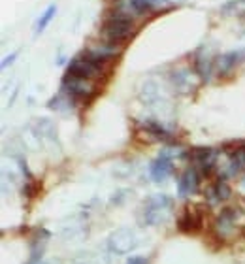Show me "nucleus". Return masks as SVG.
Returning a JSON list of instances; mask_svg holds the SVG:
<instances>
[{
    "label": "nucleus",
    "mask_w": 245,
    "mask_h": 264,
    "mask_svg": "<svg viewBox=\"0 0 245 264\" xmlns=\"http://www.w3.org/2000/svg\"><path fill=\"white\" fill-rule=\"evenodd\" d=\"M177 228L183 234H196L202 228V215L194 208L187 206L177 217Z\"/></svg>",
    "instance_id": "11"
},
{
    "label": "nucleus",
    "mask_w": 245,
    "mask_h": 264,
    "mask_svg": "<svg viewBox=\"0 0 245 264\" xmlns=\"http://www.w3.org/2000/svg\"><path fill=\"white\" fill-rule=\"evenodd\" d=\"M245 61V49H237V51H228V53H222L217 62H215V68L219 78H226L230 72L236 68L237 64H241Z\"/></svg>",
    "instance_id": "10"
},
{
    "label": "nucleus",
    "mask_w": 245,
    "mask_h": 264,
    "mask_svg": "<svg viewBox=\"0 0 245 264\" xmlns=\"http://www.w3.org/2000/svg\"><path fill=\"white\" fill-rule=\"evenodd\" d=\"M200 176H202V174H200L194 166L187 168V170L179 176V179H177V193H179L181 198H187V196H191V194L198 193Z\"/></svg>",
    "instance_id": "9"
},
{
    "label": "nucleus",
    "mask_w": 245,
    "mask_h": 264,
    "mask_svg": "<svg viewBox=\"0 0 245 264\" xmlns=\"http://www.w3.org/2000/svg\"><path fill=\"white\" fill-rule=\"evenodd\" d=\"M221 14L224 17L243 16L245 14V0H228L226 4L221 6Z\"/></svg>",
    "instance_id": "15"
},
{
    "label": "nucleus",
    "mask_w": 245,
    "mask_h": 264,
    "mask_svg": "<svg viewBox=\"0 0 245 264\" xmlns=\"http://www.w3.org/2000/svg\"><path fill=\"white\" fill-rule=\"evenodd\" d=\"M127 264H149V258H146V256H131L127 260Z\"/></svg>",
    "instance_id": "18"
},
{
    "label": "nucleus",
    "mask_w": 245,
    "mask_h": 264,
    "mask_svg": "<svg viewBox=\"0 0 245 264\" xmlns=\"http://www.w3.org/2000/svg\"><path fill=\"white\" fill-rule=\"evenodd\" d=\"M66 74L70 76H77V78H85V79H96L104 78L106 74V66L104 64H98V62L91 61L89 57H85L83 53L74 57L72 61L68 62V68H66Z\"/></svg>",
    "instance_id": "3"
},
{
    "label": "nucleus",
    "mask_w": 245,
    "mask_h": 264,
    "mask_svg": "<svg viewBox=\"0 0 245 264\" xmlns=\"http://www.w3.org/2000/svg\"><path fill=\"white\" fill-rule=\"evenodd\" d=\"M134 34V21L125 17L119 12H109L104 19V23L100 27V36L107 44H115L119 46L122 42H127L129 38H132Z\"/></svg>",
    "instance_id": "1"
},
{
    "label": "nucleus",
    "mask_w": 245,
    "mask_h": 264,
    "mask_svg": "<svg viewBox=\"0 0 245 264\" xmlns=\"http://www.w3.org/2000/svg\"><path fill=\"white\" fill-rule=\"evenodd\" d=\"M142 128L149 134V136H153L155 140L159 142H174V136H172V132L166 130L161 123H155V121H144L142 123Z\"/></svg>",
    "instance_id": "13"
},
{
    "label": "nucleus",
    "mask_w": 245,
    "mask_h": 264,
    "mask_svg": "<svg viewBox=\"0 0 245 264\" xmlns=\"http://www.w3.org/2000/svg\"><path fill=\"white\" fill-rule=\"evenodd\" d=\"M174 174V161H172V155L168 151H162L161 155L155 159L151 166H149V176L153 181L161 183L166 178H170Z\"/></svg>",
    "instance_id": "8"
},
{
    "label": "nucleus",
    "mask_w": 245,
    "mask_h": 264,
    "mask_svg": "<svg viewBox=\"0 0 245 264\" xmlns=\"http://www.w3.org/2000/svg\"><path fill=\"white\" fill-rule=\"evenodd\" d=\"M17 55H19V51H16V53H12L10 57H6L4 61H2V68H8V64H12V62L17 59Z\"/></svg>",
    "instance_id": "19"
},
{
    "label": "nucleus",
    "mask_w": 245,
    "mask_h": 264,
    "mask_svg": "<svg viewBox=\"0 0 245 264\" xmlns=\"http://www.w3.org/2000/svg\"><path fill=\"white\" fill-rule=\"evenodd\" d=\"M61 91L66 93L68 96H72L76 102L91 100V98H94V94L98 93V85H96V81H92V79H85V78H77V76L64 74Z\"/></svg>",
    "instance_id": "2"
},
{
    "label": "nucleus",
    "mask_w": 245,
    "mask_h": 264,
    "mask_svg": "<svg viewBox=\"0 0 245 264\" xmlns=\"http://www.w3.org/2000/svg\"><path fill=\"white\" fill-rule=\"evenodd\" d=\"M85 57H89L91 61L98 62V64H104L106 66L107 62H111L113 59H117L121 55V46H115V44H94V46L87 47L83 51Z\"/></svg>",
    "instance_id": "7"
},
{
    "label": "nucleus",
    "mask_w": 245,
    "mask_h": 264,
    "mask_svg": "<svg viewBox=\"0 0 245 264\" xmlns=\"http://www.w3.org/2000/svg\"><path fill=\"white\" fill-rule=\"evenodd\" d=\"M134 10L138 12V16H146L149 12H153L155 8H159L162 2H166V0H131Z\"/></svg>",
    "instance_id": "16"
},
{
    "label": "nucleus",
    "mask_w": 245,
    "mask_h": 264,
    "mask_svg": "<svg viewBox=\"0 0 245 264\" xmlns=\"http://www.w3.org/2000/svg\"><path fill=\"white\" fill-rule=\"evenodd\" d=\"M27 264H42V262H40V258H31Z\"/></svg>",
    "instance_id": "20"
},
{
    "label": "nucleus",
    "mask_w": 245,
    "mask_h": 264,
    "mask_svg": "<svg viewBox=\"0 0 245 264\" xmlns=\"http://www.w3.org/2000/svg\"><path fill=\"white\" fill-rule=\"evenodd\" d=\"M194 68H196V72H198V76L202 81H209V79H211L213 64H211V61L207 59L206 55H202L200 51L194 55Z\"/></svg>",
    "instance_id": "14"
},
{
    "label": "nucleus",
    "mask_w": 245,
    "mask_h": 264,
    "mask_svg": "<svg viewBox=\"0 0 245 264\" xmlns=\"http://www.w3.org/2000/svg\"><path fill=\"white\" fill-rule=\"evenodd\" d=\"M187 159H191L194 168L202 174V176H209L211 172L215 170V161H217V155H215L213 149L209 148H194L187 153Z\"/></svg>",
    "instance_id": "6"
},
{
    "label": "nucleus",
    "mask_w": 245,
    "mask_h": 264,
    "mask_svg": "<svg viewBox=\"0 0 245 264\" xmlns=\"http://www.w3.org/2000/svg\"><path fill=\"white\" fill-rule=\"evenodd\" d=\"M55 14H57V6L55 4H51V6H47V10L40 16V19H38V23H36V32H42L46 31L47 29V25L51 23L55 19Z\"/></svg>",
    "instance_id": "17"
},
{
    "label": "nucleus",
    "mask_w": 245,
    "mask_h": 264,
    "mask_svg": "<svg viewBox=\"0 0 245 264\" xmlns=\"http://www.w3.org/2000/svg\"><path fill=\"white\" fill-rule=\"evenodd\" d=\"M230 196H232V189L228 187V183L224 181V179H217L215 183L207 187L206 191V198L209 204H219V202H224V200H228Z\"/></svg>",
    "instance_id": "12"
},
{
    "label": "nucleus",
    "mask_w": 245,
    "mask_h": 264,
    "mask_svg": "<svg viewBox=\"0 0 245 264\" xmlns=\"http://www.w3.org/2000/svg\"><path fill=\"white\" fill-rule=\"evenodd\" d=\"M236 217H237V210L236 208H222L221 213L215 217L213 221V232L224 240V238H230L236 234Z\"/></svg>",
    "instance_id": "5"
},
{
    "label": "nucleus",
    "mask_w": 245,
    "mask_h": 264,
    "mask_svg": "<svg viewBox=\"0 0 245 264\" xmlns=\"http://www.w3.org/2000/svg\"><path fill=\"white\" fill-rule=\"evenodd\" d=\"M164 210H172V200L164 194H157L153 198H149L144 204V217H146V225H157L164 221Z\"/></svg>",
    "instance_id": "4"
}]
</instances>
